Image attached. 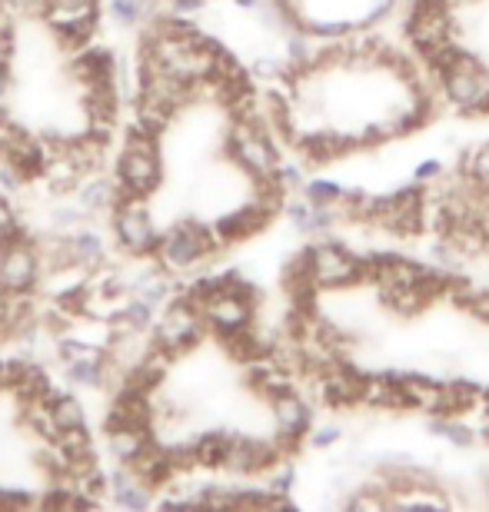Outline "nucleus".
<instances>
[{"label": "nucleus", "instance_id": "nucleus-27", "mask_svg": "<svg viewBox=\"0 0 489 512\" xmlns=\"http://www.w3.org/2000/svg\"><path fill=\"white\" fill-rule=\"evenodd\" d=\"M54 356L64 363H80V360H97V356H107V346L77 340V336H57L54 340Z\"/></svg>", "mask_w": 489, "mask_h": 512}, {"label": "nucleus", "instance_id": "nucleus-6", "mask_svg": "<svg viewBox=\"0 0 489 512\" xmlns=\"http://www.w3.org/2000/svg\"><path fill=\"white\" fill-rule=\"evenodd\" d=\"M150 336H154L157 350L173 356H183L197 346L203 336H207V320H203V310L197 300H190L187 293H177L173 300L157 313V323L150 326Z\"/></svg>", "mask_w": 489, "mask_h": 512}, {"label": "nucleus", "instance_id": "nucleus-4", "mask_svg": "<svg viewBox=\"0 0 489 512\" xmlns=\"http://www.w3.org/2000/svg\"><path fill=\"white\" fill-rule=\"evenodd\" d=\"M223 150L233 167H240L253 183H263V180H273L280 170V143L277 137L257 124L250 117H233L230 120V130H227V140H223Z\"/></svg>", "mask_w": 489, "mask_h": 512}, {"label": "nucleus", "instance_id": "nucleus-12", "mask_svg": "<svg viewBox=\"0 0 489 512\" xmlns=\"http://www.w3.org/2000/svg\"><path fill=\"white\" fill-rule=\"evenodd\" d=\"M104 473H107V503L130 509V512H144L157 503V489L144 483V479L134 473V466L114 463V469H104Z\"/></svg>", "mask_w": 489, "mask_h": 512}, {"label": "nucleus", "instance_id": "nucleus-9", "mask_svg": "<svg viewBox=\"0 0 489 512\" xmlns=\"http://www.w3.org/2000/svg\"><path fill=\"white\" fill-rule=\"evenodd\" d=\"M47 276L34 233L0 243V296H30Z\"/></svg>", "mask_w": 489, "mask_h": 512}, {"label": "nucleus", "instance_id": "nucleus-37", "mask_svg": "<svg viewBox=\"0 0 489 512\" xmlns=\"http://www.w3.org/2000/svg\"><path fill=\"white\" fill-rule=\"evenodd\" d=\"M446 4H450V7L456 10V7H466V4H473V0H446Z\"/></svg>", "mask_w": 489, "mask_h": 512}, {"label": "nucleus", "instance_id": "nucleus-36", "mask_svg": "<svg viewBox=\"0 0 489 512\" xmlns=\"http://www.w3.org/2000/svg\"><path fill=\"white\" fill-rule=\"evenodd\" d=\"M233 7H240V10H247V14H257V10L263 7V0H230Z\"/></svg>", "mask_w": 489, "mask_h": 512}, {"label": "nucleus", "instance_id": "nucleus-1", "mask_svg": "<svg viewBox=\"0 0 489 512\" xmlns=\"http://www.w3.org/2000/svg\"><path fill=\"white\" fill-rule=\"evenodd\" d=\"M160 133H150L144 127L130 124L124 133V143L114 160V180L120 197H140L150 200L163 183V157H160Z\"/></svg>", "mask_w": 489, "mask_h": 512}, {"label": "nucleus", "instance_id": "nucleus-16", "mask_svg": "<svg viewBox=\"0 0 489 512\" xmlns=\"http://www.w3.org/2000/svg\"><path fill=\"white\" fill-rule=\"evenodd\" d=\"M74 200H77V207L84 210L90 220L110 217V210H114L117 200H120L117 180L104 177V173H90V177H84L74 187Z\"/></svg>", "mask_w": 489, "mask_h": 512}, {"label": "nucleus", "instance_id": "nucleus-15", "mask_svg": "<svg viewBox=\"0 0 489 512\" xmlns=\"http://www.w3.org/2000/svg\"><path fill=\"white\" fill-rule=\"evenodd\" d=\"M154 426H140V423H120V426H104V446L107 456L114 463H134L144 449L154 443Z\"/></svg>", "mask_w": 489, "mask_h": 512}, {"label": "nucleus", "instance_id": "nucleus-34", "mask_svg": "<svg viewBox=\"0 0 489 512\" xmlns=\"http://www.w3.org/2000/svg\"><path fill=\"white\" fill-rule=\"evenodd\" d=\"M436 180H443V160H423L420 167L413 170V183H420V187H433Z\"/></svg>", "mask_w": 489, "mask_h": 512}, {"label": "nucleus", "instance_id": "nucleus-10", "mask_svg": "<svg viewBox=\"0 0 489 512\" xmlns=\"http://www.w3.org/2000/svg\"><path fill=\"white\" fill-rule=\"evenodd\" d=\"M270 416H273V443L280 446L283 456H297L300 446L307 443V433L317 423V413H313V399L303 396L297 386L283 389L270 399Z\"/></svg>", "mask_w": 489, "mask_h": 512}, {"label": "nucleus", "instance_id": "nucleus-13", "mask_svg": "<svg viewBox=\"0 0 489 512\" xmlns=\"http://www.w3.org/2000/svg\"><path fill=\"white\" fill-rule=\"evenodd\" d=\"M70 77L84 90L117 87V54L97 44L77 50V54H70Z\"/></svg>", "mask_w": 489, "mask_h": 512}, {"label": "nucleus", "instance_id": "nucleus-31", "mask_svg": "<svg viewBox=\"0 0 489 512\" xmlns=\"http://www.w3.org/2000/svg\"><path fill=\"white\" fill-rule=\"evenodd\" d=\"M343 439V426L340 423H313L307 433V446L310 449H333Z\"/></svg>", "mask_w": 489, "mask_h": 512}, {"label": "nucleus", "instance_id": "nucleus-20", "mask_svg": "<svg viewBox=\"0 0 489 512\" xmlns=\"http://www.w3.org/2000/svg\"><path fill=\"white\" fill-rule=\"evenodd\" d=\"M233 429H203L193 443V459H197V469H210V473H220L223 459H227V446H230Z\"/></svg>", "mask_w": 489, "mask_h": 512}, {"label": "nucleus", "instance_id": "nucleus-28", "mask_svg": "<svg viewBox=\"0 0 489 512\" xmlns=\"http://www.w3.org/2000/svg\"><path fill=\"white\" fill-rule=\"evenodd\" d=\"M260 479H263V486H267L270 493L290 496V493H293V486H297V463H293V456H283V459H277V463H273Z\"/></svg>", "mask_w": 489, "mask_h": 512}, {"label": "nucleus", "instance_id": "nucleus-35", "mask_svg": "<svg viewBox=\"0 0 489 512\" xmlns=\"http://www.w3.org/2000/svg\"><path fill=\"white\" fill-rule=\"evenodd\" d=\"M10 94H14V70H10V60H0V114H7Z\"/></svg>", "mask_w": 489, "mask_h": 512}, {"label": "nucleus", "instance_id": "nucleus-23", "mask_svg": "<svg viewBox=\"0 0 489 512\" xmlns=\"http://www.w3.org/2000/svg\"><path fill=\"white\" fill-rule=\"evenodd\" d=\"M50 403V413H54V423L57 429H77V426H87V406L80 403V396H74V389H64V386H54V393L47 396Z\"/></svg>", "mask_w": 489, "mask_h": 512}, {"label": "nucleus", "instance_id": "nucleus-33", "mask_svg": "<svg viewBox=\"0 0 489 512\" xmlns=\"http://www.w3.org/2000/svg\"><path fill=\"white\" fill-rule=\"evenodd\" d=\"M27 187H30V180L24 177V173H20L14 163L0 160V190H4L7 197H20V193H24Z\"/></svg>", "mask_w": 489, "mask_h": 512}, {"label": "nucleus", "instance_id": "nucleus-8", "mask_svg": "<svg viewBox=\"0 0 489 512\" xmlns=\"http://www.w3.org/2000/svg\"><path fill=\"white\" fill-rule=\"evenodd\" d=\"M403 34L416 57H430L456 40V10L446 0H410Z\"/></svg>", "mask_w": 489, "mask_h": 512}, {"label": "nucleus", "instance_id": "nucleus-30", "mask_svg": "<svg viewBox=\"0 0 489 512\" xmlns=\"http://www.w3.org/2000/svg\"><path fill=\"white\" fill-rule=\"evenodd\" d=\"M20 233H27V227L20 223V213L14 207V197H7L4 190H0V243L20 237Z\"/></svg>", "mask_w": 489, "mask_h": 512}, {"label": "nucleus", "instance_id": "nucleus-18", "mask_svg": "<svg viewBox=\"0 0 489 512\" xmlns=\"http://www.w3.org/2000/svg\"><path fill=\"white\" fill-rule=\"evenodd\" d=\"M360 409H373V413H406L410 403H406L403 383L386 380V376L376 370V373H366Z\"/></svg>", "mask_w": 489, "mask_h": 512}, {"label": "nucleus", "instance_id": "nucleus-32", "mask_svg": "<svg viewBox=\"0 0 489 512\" xmlns=\"http://www.w3.org/2000/svg\"><path fill=\"white\" fill-rule=\"evenodd\" d=\"M307 170H310V167H300V163H280V170H277V177H273V180H277V183H280V190L290 197V193H300V190H303V183L310 180V177H307Z\"/></svg>", "mask_w": 489, "mask_h": 512}, {"label": "nucleus", "instance_id": "nucleus-11", "mask_svg": "<svg viewBox=\"0 0 489 512\" xmlns=\"http://www.w3.org/2000/svg\"><path fill=\"white\" fill-rule=\"evenodd\" d=\"M283 459L280 446L270 439L250 436V433H233L227 446V459H223V473L230 476H263L267 469Z\"/></svg>", "mask_w": 489, "mask_h": 512}, {"label": "nucleus", "instance_id": "nucleus-2", "mask_svg": "<svg viewBox=\"0 0 489 512\" xmlns=\"http://www.w3.org/2000/svg\"><path fill=\"white\" fill-rule=\"evenodd\" d=\"M220 250L223 247H220L217 233H213V223L177 220L160 233L154 263L160 266V270H167V273L183 280V276L200 273Z\"/></svg>", "mask_w": 489, "mask_h": 512}, {"label": "nucleus", "instance_id": "nucleus-5", "mask_svg": "<svg viewBox=\"0 0 489 512\" xmlns=\"http://www.w3.org/2000/svg\"><path fill=\"white\" fill-rule=\"evenodd\" d=\"M307 266L310 276L317 283V290H350V286L366 283V256L353 253L343 240L336 237H320L310 240L307 247Z\"/></svg>", "mask_w": 489, "mask_h": 512}, {"label": "nucleus", "instance_id": "nucleus-3", "mask_svg": "<svg viewBox=\"0 0 489 512\" xmlns=\"http://www.w3.org/2000/svg\"><path fill=\"white\" fill-rule=\"evenodd\" d=\"M436 90L443 104L463 117L489 114V67L470 50H460L450 64L436 70Z\"/></svg>", "mask_w": 489, "mask_h": 512}, {"label": "nucleus", "instance_id": "nucleus-21", "mask_svg": "<svg viewBox=\"0 0 489 512\" xmlns=\"http://www.w3.org/2000/svg\"><path fill=\"white\" fill-rule=\"evenodd\" d=\"M60 380H64V386H70V389H107L110 363H107V356H97V360H80V363H64Z\"/></svg>", "mask_w": 489, "mask_h": 512}, {"label": "nucleus", "instance_id": "nucleus-25", "mask_svg": "<svg viewBox=\"0 0 489 512\" xmlns=\"http://www.w3.org/2000/svg\"><path fill=\"white\" fill-rule=\"evenodd\" d=\"M426 429H430V436L446 439V443L456 446V449L476 446V429L470 423H463V416H450V413L426 416Z\"/></svg>", "mask_w": 489, "mask_h": 512}, {"label": "nucleus", "instance_id": "nucleus-22", "mask_svg": "<svg viewBox=\"0 0 489 512\" xmlns=\"http://www.w3.org/2000/svg\"><path fill=\"white\" fill-rule=\"evenodd\" d=\"M443 386H446V413L450 416H466L483 406L486 386L466 380V376H450V380H443Z\"/></svg>", "mask_w": 489, "mask_h": 512}, {"label": "nucleus", "instance_id": "nucleus-26", "mask_svg": "<svg viewBox=\"0 0 489 512\" xmlns=\"http://www.w3.org/2000/svg\"><path fill=\"white\" fill-rule=\"evenodd\" d=\"M293 74H297V70L290 67V60L277 57V54H260V57H253V64H250V77L267 80V84H287L290 87Z\"/></svg>", "mask_w": 489, "mask_h": 512}, {"label": "nucleus", "instance_id": "nucleus-7", "mask_svg": "<svg viewBox=\"0 0 489 512\" xmlns=\"http://www.w3.org/2000/svg\"><path fill=\"white\" fill-rule=\"evenodd\" d=\"M107 223H110V233H114V243L120 253L130 256V260H154L160 230H157L154 213L147 207V200L120 197L117 207L110 210Z\"/></svg>", "mask_w": 489, "mask_h": 512}, {"label": "nucleus", "instance_id": "nucleus-14", "mask_svg": "<svg viewBox=\"0 0 489 512\" xmlns=\"http://www.w3.org/2000/svg\"><path fill=\"white\" fill-rule=\"evenodd\" d=\"M277 217L270 207H263V203L253 197L250 203H243L240 210L227 213V217H220L213 223V233H217L220 247H230V243H243L250 237H257L260 230L270 227V220Z\"/></svg>", "mask_w": 489, "mask_h": 512}, {"label": "nucleus", "instance_id": "nucleus-24", "mask_svg": "<svg viewBox=\"0 0 489 512\" xmlns=\"http://www.w3.org/2000/svg\"><path fill=\"white\" fill-rule=\"evenodd\" d=\"M446 300H453L456 306H463L466 313L473 316L476 323H486L489 326V286H473L466 276L460 273L450 286V296Z\"/></svg>", "mask_w": 489, "mask_h": 512}, {"label": "nucleus", "instance_id": "nucleus-19", "mask_svg": "<svg viewBox=\"0 0 489 512\" xmlns=\"http://www.w3.org/2000/svg\"><path fill=\"white\" fill-rule=\"evenodd\" d=\"M100 10H104V0H50L44 24L50 27V34H54V30L100 20Z\"/></svg>", "mask_w": 489, "mask_h": 512}, {"label": "nucleus", "instance_id": "nucleus-29", "mask_svg": "<svg viewBox=\"0 0 489 512\" xmlns=\"http://www.w3.org/2000/svg\"><path fill=\"white\" fill-rule=\"evenodd\" d=\"M303 197L313 200L317 207H340L343 197H346V187L340 180H326V177H317V180H307L303 183Z\"/></svg>", "mask_w": 489, "mask_h": 512}, {"label": "nucleus", "instance_id": "nucleus-17", "mask_svg": "<svg viewBox=\"0 0 489 512\" xmlns=\"http://www.w3.org/2000/svg\"><path fill=\"white\" fill-rule=\"evenodd\" d=\"M70 253H74V270L84 276H94L110 263V247L94 223H84L70 233Z\"/></svg>", "mask_w": 489, "mask_h": 512}]
</instances>
